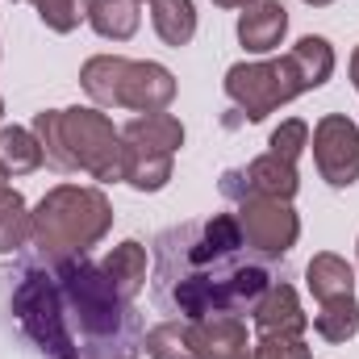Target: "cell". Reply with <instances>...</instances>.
<instances>
[{
    "label": "cell",
    "mask_w": 359,
    "mask_h": 359,
    "mask_svg": "<svg viewBox=\"0 0 359 359\" xmlns=\"http://www.w3.org/2000/svg\"><path fill=\"white\" fill-rule=\"evenodd\" d=\"M138 0H88V25L109 42H130L138 34Z\"/></svg>",
    "instance_id": "obj_20"
},
{
    "label": "cell",
    "mask_w": 359,
    "mask_h": 359,
    "mask_svg": "<svg viewBox=\"0 0 359 359\" xmlns=\"http://www.w3.org/2000/svg\"><path fill=\"white\" fill-rule=\"evenodd\" d=\"M142 351L151 359H196L192 355V339H188V322L172 318V322H159L142 334Z\"/></svg>",
    "instance_id": "obj_25"
},
{
    "label": "cell",
    "mask_w": 359,
    "mask_h": 359,
    "mask_svg": "<svg viewBox=\"0 0 359 359\" xmlns=\"http://www.w3.org/2000/svg\"><path fill=\"white\" fill-rule=\"evenodd\" d=\"M17 4H21V0H17Z\"/></svg>",
    "instance_id": "obj_34"
},
{
    "label": "cell",
    "mask_w": 359,
    "mask_h": 359,
    "mask_svg": "<svg viewBox=\"0 0 359 359\" xmlns=\"http://www.w3.org/2000/svg\"><path fill=\"white\" fill-rule=\"evenodd\" d=\"M126 67H130V59H121V55H92L88 63L80 67V84H84V92L100 109H117Z\"/></svg>",
    "instance_id": "obj_17"
},
{
    "label": "cell",
    "mask_w": 359,
    "mask_h": 359,
    "mask_svg": "<svg viewBox=\"0 0 359 359\" xmlns=\"http://www.w3.org/2000/svg\"><path fill=\"white\" fill-rule=\"evenodd\" d=\"M104 276L113 280V288L126 297V301H134L138 292H142V284H147V247L138 243V238H126V243H117L109 255H104Z\"/></svg>",
    "instance_id": "obj_16"
},
{
    "label": "cell",
    "mask_w": 359,
    "mask_h": 359,
    "mask_svg": "<svg viewBox=\"0 0 359 359\" xmlns=\"http://www.w3.org/2000/svg\"><path fill=\"white\" fill-rule=\"evenodd\" d=\"M50 271L59 280L80 359H134V351H142V322L134 313V301L113 288L100 264H92L88 255H72L50 264Z\"/></svg>",
    "instance_id": "obj_2"
},
{
    "label": "cell",
    "mask_w": 359,
    "mask_h": 359,
    "mask_svg": "<svg viewBox=\"0 0 359 359\" xmlns=\"http://www.w3.org/2000/svg\"><path fill=\"white\" fill-rule=\"evenodd\" d=\"M313 163L330 188H351L359 180V126L347 113H326L313 126Z\"/></svg>",
    "instance_id": "obj_8"
},
{
    "label": "cell",
    "mask_w": 359,
    "mask_h": 359,
    "mask_svg": "<svg viewBox=\"0 0 359 359\" xmlns=\"http://www.w3.org/2000/svg\"><path fill=\"white\" fill-rule=\"evenodd\" d=\"M138 4H142V0H138Z\"/></svg>",
    "instance_id": "obj_35"
},
{
    "label": "cell",
    "mask_w": 359,
    "mask_h": 359,
    "mask_svg": "<svg viewBox=\"0 0 359 359\" xmlns=\"http://www.w3.org/2000/svg\"><path fill=\"white\" fill-rule=\"evenodd\" d=\"M121 138L147 142V147H159V151L176 155L180 147H184V126H180V117H172V113H138L134 121L121 126Z\"/></svg>",
    "instance_id": "obj_21"
},
{
    "label": "cell",
    "mask_w": 359,
    "mask_h": 359,
    "mask_svg": "<svg viewBox=\"0 0 359 359\" xmlns=\"http://www.w3.org/2000/svg\"><path fill=\"white\" fill-rule=\"evenodd\" d=\"M172 163H176V155H168V151H159V147H147V142L121 138V180H126L130 188H138V192H159V188H168Z\"/></svg>",
    "instance_id": "obj_14"
},
{
    "label": "cell",
    "mask_w": 359,
    "mask_h": 359,
    "mask_svg": "<svg viewBox=\"0 0 359 359\" xmlns=\"http://www.w3.org/2000/svg\"><path fill=\"white\" fill-rule=\"evenodd\" d=\"M288 34V8L280 0H255L238 13V42L251 55H271Z\"/></svg>",
    "instance_id": "obj_13"
},
{
    "label": "cell",
    "mask_w": 359,
    "mask_h": 359,
    "mask_svg": "<svg viewBox=\"0 0 359 359\" xmlns=\"http://www.w3.org/2000/svg\"><path fill=\"white\" fill-rule=\"evenodd\" d=\"M238 226H243V243L264 255V259H280L297 247L301 238V217L288 201L276 196H243L238 201Z\"/></svg>",
    "instance_id": "obj_7"
},
{
    "label": "cell",
    "mask_w": 359,
    "mask_h": 359,
    "mask_svg": "<svg viewBox=\"0 0 359 359\" xmlns=\"http://www.w3.org/2000/svg\"><path fill=\"white\" fill-rule=\"evenodd\" d=\"M155 305L184 322L213 313H251L280 280L264 255H247L234 213L184 222L155 238Z\"/></svg>",
    "instance_id": "obj_1"
},
{
    "label": "cell",
    "mask_w": 359,
    "mask_h": 359,
    "mask_svg": "<svg viewBox=\"0 0 359 359\" xmlns=\"http://www.w3.org/2000/svg\"><path fill=\"white\" fill-rule=\"evenodd\" d=\"M188 339H192V355L196 359H247L251 355L247 322L234 318V313H213V318L188 322Z\"/></svg>",
    "instance_id": "obj_11"
},
{
    "label": "cell",
    "mask_w": 359,
    "mask_h": 359,
    "mask_svg": "<svg viewBox=\"0 0 359 359\" xmlns=\"http://www.w3.org/2000/svg\"><path fill=\"white\" fill-rule=\"evenodd\" d=\"M222 196L226 201H243V196H276V201H292L297 188H301V176H297V163L280 159V155H259L251 159L247 168H230L222 176Z\"/></svg>",
    "instance_id": "obj_9"
},
{
    "label": "cell",
    "mask_w": 359,
    "mask_h": 359,
    "mask_svg": "<svg viewBox=\"0 0 359 359\" xmlns=\"http://www.w3.org/2000/svg\"><path fill=\"white\" fill-rule=\"evenodd\" d=\"M29 217L34 209L25 205V196L8 184H0V255H13L29 243Z\"/></svg>",
    "instance_id": "obj_23"
},
{
    "label": "cell",
    "mask_w": 359,
    "mask_h": 359,
    "mask_svg": "<svg viewBox=\"0 0 359 359\" xmlns=\"http://www.w3.org/2000/svg\"><path fill=\"white\" fill-rule=\"evenodd\" d=\"M288 63H292L301 88L313 92L334 76V46H330L326 38H318V34H305V38L288 50Z\"/></svg>",
    "instance_id": "obj_18"
},
{
    "label": "cell",
    "mask_w": 359,
    "mask_h": 359,
    "mask_svg": "<svg viewBox=\"0 0 359 359\" xmlns=\"http://www.w3.org/2000/svg\"><path fill=\"white\" fill-rule=\"evenodd\" d=\"M151 25L168 46H188L196 38V4L192 0H151Z\"/></svg>",
    "instance_id": "obj_22"
},
{
    "label": "cell",
    "mask_w": 359,
    "mask_h": 359,
    "mask_svg": "<svg viewBox=\"0 0 359 359\" xmlns=\"http://www.w3.org/2000/svg\"><path fill=\"white\" fill-rule=\"evenodd\" d=\"M4 180H8V176H4V172H0V184H4Z\"/></svg>",
    "instance_id": "obj_33"
},
{
    "label": "cell",
    "mask_w": 359,
    "mask_h": 359,
    "mask_svg": "<svg viewBox=\"0 0 359 359\" xmlns=\"http://www.w3.org/2000/svg\"><path fill=\"white\" fill-rule=\"evenodd\" d=\"M13 318L42 355L80 359L72 322H67V305H63V292H59L50 264H21L17 284H13Z\"/></svg>",
    "instance_id": "obj_5"
},
{
    "label": "cell",
    "mask_w": 359,
    "mask_h": 359,
    "mask_svg": "<svg viewBox=\"0 0 359 359\" xmlns=\"http://www.w3.org/2000/svg\"><path fill=\"white\" fill-rule=\"evenodd\" d=\"M313 330L318 339L326 343H347L359 334V301L355 297H334V301H322L318 313H313Z\"/></svg>",
    "instance_id": "obj_24"
},
{
    "label": "cell",
    "mask_w": 359,
    "mask_h": 359,
    "mask_svg": "<svg viewBox=\"0 0 359 359\" xmlns=\"http://www.w3.org/2000/svg\"><path fill=\"white\" fill-rule=\"evenodd\" d=\"M38 17L55 34H72L80 21H88V0H34Z\"/></svg>",
    "instance_id": "obj_26"
},
{
    "label": "cell",
    "mask_w": 359,
    "mask_h": 359,
    "mask_svg": "<svg viewBox=\"0 0 359 359\" xmlns=\"http://www.w3.org/2000/svg\"><path fill=\"white\" fill-rule=\"evenodd\" d=\"M113 230V205L100 188L84 184H55L29 217V243L46 264L88 255Z\"/></svg>",
    "instance_id": "obj_4"
},
{
    "label": "cell",
    "mask_w": 359,
    "mask_h": 359,
    "mask_svg": "<svg viewBox=\"0 0 359 359\" xmlns=\"http://www.w3.org/2000/svg\"><path fill=\"white\" fill-rule=\"evenodd\" d=\"M176 100V76L155 63V59H130L126 80H121V100L117 109H134V113H168V104Z\"/></svg>",
    "instance_id": "obj_10"
},
{
    "label": "cell",
    "mask_w": 359,
    "mask_h": 359,
    "mask_svg": "<svg viewBox=\"0 0 359 359\" xmlns=\"http://www.w3.org/2000/svg\"><path fill=\"white\" fill-rule=\"evenodd\" d=\"M46 163L42 155V142L34 138V130L25 126H4L0 130V172L13 180V176H29Z\"/></svg>",
    "instance_id": "obj_19"
},
{
    "label": "cell",
    "mask_w": 359,
    "mask_h": 359,
    "mask_svg": "<svg viewBox=\"0 0 359 359\" xmlns=\"http://www.w3.org/2000/svg\"><path fill=\"white\" fill-rule=\"evenodd\" d=\"M268 147H271V155H280V159L297 163V159L305 155V147H309V126H305L301 117H288V121H280V126L271 130Z\"/></svg>",
    "instance_id": "obj_27"
},
{
    "label": "cell",
    "mask_w": 359,
    "mask_h": 359,
    "mask_svg": "<svg viewBox=\"0 0 359 359\" xmlns=\"http://www.w3.org/2000/svg\"><path fill=\"white\" fill-rule=\"evenodd\" d=\"M29 130L42 142V155L55 172H84L100 184L121 180V130H113V121L100 109H46L34 117Z\"/></svg>",
    "instance_id": "obj_3"
},
{
    "label": "cell",
    "mask_w": 359,
    "mask_h": 359,
    "mask_svg": "<svg viewBox=\"0 0 359 359\" xmlns=\"http://www.w3.org/2000/svg\"><path fill=\"white\" fill-rule=\"evenodd\" d=\"M351 84H355V92H359V46H355V55H351Z\"/></svg>",
    "instance_id": "obj_30"
},
{
    "label": "cell",
    "mask_w": 359,
    "mask_h": 359,
    "mask_svg": "<svg viewBox=\"0 0 359 359\" xmlns=\"http://www.w3.org/2000/svg\"><path fill=\"white\" fill-rule=\"evenodd\" d=\"M309 8H326V4H334V0H305Z\"/></svg>",
    "instance_id": "obj_31"
},
{
    "label": "cell",
    "mask_w": 359,
    "mask_h": 359,
    "mask_svg": "<svg viewBox=\"0 0 359 359\" xmlns=\"http://www.w3.org/2000/svg\"><path fill=\"white\" fill-rule=\"evenodd\" d=\"M305 284H309V292H313L318 305H322V301H334V297H355V268H351L343 255L322 251V255L309 259Z\"/></svg>",
    "instance_id": "obj_15"
},
{
    "label": "cell",
    "mask_w": 359,
    "mask_h": 359,
    "mask_svg": "<svg viewBox=\"0 0 359 359\" xmlns=\"http://www.w3.org/2000/svg\"><path fill=\"white\" fill-rule=\"evenodd\" d=\"M251 322L259 334H276V339H305L309 330V313L301 309V297L288 280H276L259 297V305L251 309Z\"/></svg>",
    "instance_id": "obj_12"
},
{
    "label": "cell",
    "mask_w": 359,
    "mask_h": 359,
    "mask_svg": "<svg viewBox=\"0 0 359 359\" xmlns=\"http://www.w3.org/2000/svg\"><path fill=\"white\" fill-rule=\"evenodd\" d=\"M217 8H247V4H255V0H213Z\"/></svg>",
    "instance_id": "obj_29"
},
{
    "label": "cell",
    "mask_w": 359,
    "mask_h": 359,
    "mask_svg": "<svg viewBox=\"0 0 359 359\" xmlns=\"http://www.w3.org/2000/svg\"><path fill=\"white\" fill-rule=\"evenodd\" d=\"M0 117H4V100H0Z\"/></svg>",
    "instance_id": "obj_32"
},
{
    "label": "cell",
    "mask_w": 359,
    "mask_h": 359,
    "mask_svg": "<svg viewBox=\"0 0 359 359\" xmlns=\"http://www.w3.org/2000/svg\"><path fill=\"white\" fill-rule=\"evenodd\" d=\"M247 359H313V347L305 339H276V334H259L251 343Z\"/></svg>",
    "instance_id": "obj_28"
},
{
    "label": "cell",
    "mask_w": 359,
    "mask_h": 359,
    "mask_svg": "<svg viewBox=\"0 0 359 359\" xmlns=\"http://www.w3.org/2000/svg\"><path fill=\"white\" fill-rule=\"evenodd\" d=\"M355 247H359V243H355Z\"/></svg>",
    "instance_id": "obj_36"
},
{
    "label": "cell",
    "mask_w": 359,
    "mask_h": 359,
    "mask_svg": "<svg viewBox=\"0 0 359 359\" xmlns=\"http://www.w3.org/2000/svg\"><path fill=\"white\" fill-rule=\"evenodd\" d=\"M301 80L288 63V55L264 59V63H234L226 72V96L247 113V121H264L280 104L301 96Z\"/></svg>",
    "instance_id": "obj_6"
}]
</instances>
